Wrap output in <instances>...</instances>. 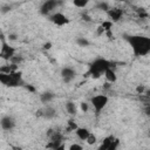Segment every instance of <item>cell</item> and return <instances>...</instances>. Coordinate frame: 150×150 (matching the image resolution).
Wrapping results in <instances>:
<instances>
[{
    "mask_svg": "<svg viewBox=\"0 0 150 150\" xmlns=\"http://www.w3.org/2000/svg\"><path fill=\"white\" fill-rule=\"evenodd\" d=\"M103 76L105 77V80H107L109 83H115V82L117 81V75H116V71L112 69V67H109V68L104 71Z\"/></svg>",
    "mask_w": 150,
    "mask_h": 150,
    "instance_id": "12",
    "label": "cell"
},
{
    "mask_svg": "<svg viewBox=\"0 0 150 150\" xmlns=\"http://www.w3.org/2000/svg\"><path fill=\"white\" fill-rule=\"evenodd\" d=\"M118 145H120V141H118L117 138H114V139H112V142L110 143V145H109L108 150H117Z\"/></svg>",
    "mask_w": 150,
    "mask_h": 150,
    "instance_id": "18",
    "label": "cell"
},
{
    "mask_svg": "<svg viewBox=\"0 0 150 150\" xmlns=\"http://www.w3.org/2000/svg\"><path fill=\"white\" fill-rule=\"evenodd\" d=\"M88 1L87 0H74L73 1V5L75 6V7H77V8H84V7H87L88 6Z\"/></svg>",
    "mask_w": 150,
    "mask_h": 150,
    "instance_id": "17",
    "label": "cell"
},
{
    "mask_svg": "<svg viewBox=\"0 0 150 150\" xmlns=\"http://www.w3.org/2000/svg\"><path fill=\"white\" fill-rule=\"evenodd\" d=\"M59 6V2L57 1H54V0H48V1H45L41 7H40V13L43 14V15H50L55 12L56 7Z\"/></svg>",
    "mask_w": 150,
    "mask_h": 150,
    "instance_id": "6",
    "label": "cell"
},
{
    "mask_svg": "<svg viewBox=\"0 0 150 150\" xmlns=\"http://www.w3.org/2000/svg\"><path fill=\"white\" fill-rule=\"evenodd\" d=\"M54 98H55V94L52 91H43L42 94H40V101L45 104L50 103Z\"/></svg>",
    "mask_w": 150,
    "mask_h": 150,
    "instance_id": "14",
    "label": "cell"
},
{
    "mask_svg": "<svg viewBox=\"0 0 150 150\" xmlns=\"http://www.w3.org/2000/svg\"><path fill=\"white\" fill-rule=\"evenodd\" d=\"M96 139H97V138H96V136H95L93 132H90V135L88 136V138L86 139V142H87L89 145H93V144H95V143H96Z\"/></svg>",
    "mask_w": 150,
    "mask_h": 150,
    "instance_id": "20",
    "label": "cell"
},
{
    "mask_svg": "<svg viewBox=\"0 0 150 150\" xmlns=\"http://www.w3.org/2000/svg\"><path fill=\"white\" fill-rule=\"evenodd\" d=\"M14 55H15V49L12 46H9L8 43L4 42L2 43V47L0 49V57L4 59V60H6V61H9Z\"/></svg>",
    "mask_w": 150,
    "mask_h": 150,
    "instance_id": "9",
    "label": "cell"
},
{
    "mask_svg": "<svg viewBox=\"0 0 150 150\" xmlns=\"http://www.w3.org/2000/svg\"><path fill=\"white\" fill-rule=\"evenodd\" d=\"M0 82L5 86H8V87H16L19 86L22 80H21V74L16 70V71H13L11 74H4V73H0Z\"/></svg>",
    "mask_w": 150,
    "mask_h": 150,
    "instance_id": "4",
    "label": "cell"
},
{
    "mask_svg": "<svg viewBox=\"0 0 150 150\" xmlns=\"http://www.w3.org/2000/svg\"><path fill=\"white\" fill-rule=\"evenodd\" d=\"M74 132H75L76 137H77L79 139L83 141V142H86V139H87V138H88V136L90 135L89 129H87V128H84V127H77V128H76V130H75Z\"/></svg>",
    "mask_w": 150,
    "mask_h": 150,
    "instance_id": "11",
    "label": "cell"
},
{
    "mask_svg": "<svg viewBox=\"0 0 150 150\" xmlns=\"http://www.w3.org/2000/svg\"><path fill=\"white\" fill-rule=\"evenodd\" d=\"M61 77H62L63 82L70 83L76 77V70L74 68H71V67H63L61 69Z\"/></svg>",
    "mask_w": 150,
    "mask_h": 150,
    "instance_id": "7",
    "label": "cell"
},
{
    "mask_svg": "<svg viewBox=\"0 0 150 150\" xmlns=\"http://www.w3.org/2000/svg\"><path fill=\"white\" fill-rule=\"evenodd\" d=\"M88 109H89V104H88L87 102H82V103H81V110H82L83 112H87Z\"/></svg>",
    "mask_w": 150,
    "mask_h": 150,
    "instance_id": "24",
    "label": "cell"
},
{
    "mask_svg": "<svg viewBox=\"0 0 150 150\" xmlns=\"http://www.w3.org/2000/svg\"><path fill=\"white\" fill-rule=\"evenodd\" d=\"M114 138H115L114 136H108V137H105V138L103 139V142L100 144V146L97 148V150H108V148H109V145H110V143L112 142Z\"/></svg>",
    "mask_w": 150,
    "mask_h": 150,
    "instance_id": "16",
    "label": "cell"
},
{
    "mask_svg": "<svg viewBox=\"0 0 150 150\" xmlns=\"http://www.w3.org/2000/svg\"><path fill=\"white\" fill-rule=\"evenodd\" d=\"M64 108H66V111H67L69 115H76V112H77V105H76V103L73 102V101L66 102Z\"/></svg>",
    "mask_w": 150,
    "mask_h": 150,
    "instance_id": "15",
    "label": "cell"
},
{
    "mask_svg": "<svg viewBox=\"0 0 150 150\" xmlns=\"http://www.w3.org/2000/svg\"><path fill=\"white\" fill-rule=\"evenodd\" d=\"M108 103H109V97L104 94H97L90 98V104L96 115H100L101 111L108 105Z\"/></svg>",
    "mask_w": 150,
    "mask_h": 150,
    "instance_id": "3",
    "label": "cell"
},
{
    "mask_svg": "<svg viewBox=\"0 0 150 150\" xmlns=\"http://www.w3.org/2000/svg\"><path fill=\"white\" fill-rule=\"evenodd\" d=\"M76 43H77L79 46H81V47H87V46L89 45V41H88L87 39H84V38H79V39L76 40Z\"/></svg>",
    "mask_w": 150,
    "mask_h": 150,
    "instance_id": "19",
    "label": "cell"
},
{
    "mask_svg": "<svg viewBox=\"0 0 150 150\" xmlns=\"http://www.w3.org/2000/svg\"><path fill=\"white\" fill-rule=\"evenodd\" d=\"M0 127L5 131H11L15 128V120L9 115H5L0 118Z\"/></svg>",
    "mask_w": 150,
    "mask_h": 150,
    "instance_id": "8",
    "label": "cell"
},
{
    "mask_svg": "<svg viewBox=\"0 0 150 150\" xmlns=\"http://www.w3.org/2000/svg\"><path fill=\"white\" fill-rule=\"evenodd\" d=\"M41 115H42L45 118H47V120H52V118H54V117L56 116V110H55L53 107L47 105V107L42 110Z\"/></svg>",
    "mask_w": 150,
    "mask_h": 150,
    "instance_id": "13",
    "label": "cell"
},
{
    "mask_svg": "<svg viewBox=\"0 0 150 150\" xmlns=\"http://www.w3.org/2000/svg\"><path fill=\"white\" fill-rule=\"evenodd\" d=\"M127 40L135 56H146L150 53V38L144 35H130Z\"/></svg>",
    "mask_w": 150,
    "mask_h": 150,
    "instance_id": "1",
    "label": "cell"
},
{
    "mask_svg": "<svg viewBox=\"0 0 150 150\" xmlns=\"http://www.w3.org/2000/svg\"><path fill=\"white\" fill-rule=\"evenodd\" d=\"M109 67H111V63L108 60H105L103 57H98V59L94 60L91 62V64L89 66V74L94 79H98L104 74V71Z\"/></svg>",
    "mask_w": 150,
    "mask_h": 150,
    "instance_id": "2",
    "label": "cell"
},
{
    "mask_svg": "<svg viewBox=\"0 0 150 150\" xmlns=\"http://www.w3.org/2000/svg\"><path fill=\"white\" fill-rule=\"evenodd\" d=\"M97 8L98 9H103V11H108L110 7H109V4H107V2H98L97 4Z\"/></svg>",
    "mask_w": 150,
    "mask_h": 150,
    "instance_id": "23",
    "label": "cell"
},
{
    "mask_svg": "<svg viewBox=\"0 0 150 150\" xmlns=\"http://www.w3.org/2000/svg\"><path fill=\"white\" fill-rule=\"evenodd\" d=\"M79 125L73 121V120H70L69 122H68V127H67V130L68 131H75L76 130V128H77Z\"/></svg>",
    "mask_w": 150,
    "mask_h": 150,
    "instance_id": "21",
    "label": "cell"
},
{
    "mask_svg": "<svg viewBox=\"0 0 150 150\" xmlns=\"http://www.w3.org/2000/svg\"><path fill=\"white\" fill-rule=\"evenodd\" d=\"M53 150H67V148H66V145L62 143V144H60L59 146H56L55 149H53Z\"/></svg>",
    "mask_w": 150,
    "mask_h": 150,
    "instance_id": "25",
    "label": "cell"
},
{
    "mask_svg": "<svg viewBox=\"0 0 150 150\" xmlns=\"http://www.w3.org/2000/svg\"><path fill=\"white\" fill-rule=\"evenodd\" d=\"M68 150H83V146L81 144H79V143H73V144L69 145Z\"/></svg>",
    "mask_w": 150,
    "mask_h": 150,
    "instance_id": "22",
    "label": "cell"
},
{
    "mask_svg": "<svg viewBox=\"0 0 150 150\" xmlns=\"http://www.w3.org/2000/svg\"><path fill=\"white\" fill-rule=\"evenodd\" d=\"M49 21L50 22H53L55 26H57V27H63V26H66V25H68L69 22H70V20H69V18L64 14V13H62V12H60V11H55L53 14H50L49 16Z\"/></svg>",
    "mask_w": 150,
    "mask_h": 150,
    "instance_id": "5",
    "label": "cell"
},
{
    "mask_svg": "<svg viewBox=\"0 0 150 150\" xmlns=\"http://www.w3.org/2000/svg\"><path fill=\"white\" fill-rule=\"evenodd\" d=\"M107 15H108V18H109V21L110 22H116V21H118L121 18H122V15H123V11L121 9V8H117V7H112V8H109L107 12Z\"/></svg>",
    "mask_w": 150,
    "mask_h": 150,
    "instance_id": "10",
    "label": "cell"
}]
</instances>
